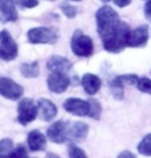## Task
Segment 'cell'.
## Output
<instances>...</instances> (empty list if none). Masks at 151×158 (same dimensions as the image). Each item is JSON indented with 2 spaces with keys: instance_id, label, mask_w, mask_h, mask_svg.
Instances as JSON below:
<instances>
[{
  "instance_id": "6da1fadb",
  "label": "cell",
  "mask_w": 151,
  "mask_h": 158,
  "mask_svg": "<svg viewBox=\"0 0 151 158\" xmlns=\"http://www.w3.org/2000/svg\"><path fill=\"white\" fill-rule=\"evenodd\" d=\"M97 31L103 47L110 53H119L128 47L131 29L121 21L118 14L109 5H104L96 12Z\"/></svg>"
},
{
  "instance_id": "7a4b0ae2",
  "label": "cell",
  "mask_w": 151,
  "mask_h": 158,
  "mask_svg": "<svg viewBox=\"0 0 151 158\" xmlns=\"http://www.w3.org/2000/svg\"><path fill=\"white\" fill-rule=\"evenodd\" d=\"M71 49L74 55L79 58H89L94 53V42L89 35L77 29L72 35Z\"/></svg>"
},
{
  "instance_id": "3957f363",
  "label": "cell",
  "mask_w": 151,
  "mask_h": 158,
  "mask_svg": "<svg viewBox=\"0 0 151 158\" xmlns=\"http://www.w3.org/2000/svg\"><path fill=\"white\" fill-rule=\"evenodd\" d=\"M27 37L32 44H53L59 39V32L52 27H37L28 31Z\"/></svg>"
},
{
  "instance_id": "277c9868",
  "label": "cell",
  "mask_w": 151,
  "mask_h": 158,
  "mask_svg": "<svg viewBox=\"0 0 151 158\" xmlns=\"http://www.w3.org/2000/svg\"><path fill=\"white\" fill-rule=\"evenodd\" d=\"M38 114V106L33 100L25 98L18 105V121L20 124L26 126L33 122Z\"/></svg>"
},
{
  "instance_id": "5b68a950",
  "label": "cell",
  "mask_w": 151,
  "mask_h": 158,
  "mask_svg": "<svg viewBox=\"0 0 151 158\" xmlns=\"http://www.w3.org/2000/svg\"><path fill=\"white\" fill-rule=\"evenodd\" d=\"M18 56V44L7 30L0 31V59L10 62Z\"/></svg>"
},
{
  "instance_id": "8992f818",
  "label": "cell",
  "mask_w": 151,
  "mask_h": 158,
  "mask_svg": "<svg viewBox=\"0 0 151 158\" xmlns=\"http://www.w3.org/2000/svg\"><path fill=\"white\" fill-rule=\"evenodd\" d=\"M89 124L82 121H66V138L72 143H81L89 134Z\"/></svg>"
},
{
  "instance_id": "52a82bcc",
  "label": "cell",
  "mask_w": 151,
  "mask_h": 158,
  "mask_svg": "<svg viewBox=\"0 0 151 158\" xmlns=\"http://www.w3.org/2000/svg\"><path fill=\"white\" fill-rule=\"evenodd\" d=\"M24 94V88L8 77H0V96L5 99L17 101Z\"/></svg>"
},
{
  "instance_id": "ba28073f",
  "label": "cell",
  "mask_w": 151,
  "mask_h": 158,
  "mask_svg": "<svg viewBox=\"0 0 151 158\" xmlns=\"http://www.w3.org/2000/svg\"><path fill=\"white\" fill-rule=\"evenodd\" d=\"M149 28L147 25H141L136 29L131 30L128 40V47L132 48H142L148 43Z\"/></svg>"
},
{
  "instance_id": "9c48e42d",
  "label": "cell",
  "mask_w": 151,
  "mask_h": 158,
  "mask_svg": "<svg viewBox=\"0 0 151 158\" xmlns=\"http://www.w3.org/2000/svg\"><path fill=\"white\" fill-rule=\"evenodd\" d=\"M63 107L68 113L75 116H89L90 105L89 101H84L77 98H69L63 104Z\"/></svg>"
},
{
  "instance_id": "30bf717a",
  "label": "cell",
  "mask_w": 151,
  "mask_h": 158,
  "mask_svg": "<svg viewBox=\"0 0 151 158\" xmlns=\"http://www.w3.org/2000/svg\"><path fill=\"white\" fill-rule=\"evenodd\" d=\"M48 89L52 93L62 94L67 90L69 85L71 83L70 78L65 73H59V72H52L46 80Z\"/></svg>"
},
{
  "instance_id": "8fae6325",
  "label": "cell",
  "mask_w": 151,
  "mask_h": 158,
  "mask_svg": "<svg viewBox=\"0 0 151 158\" xmlns=\"http://www.w3.org/2000/svg\"><path fill=\"white\" fill-rule=\"evenodd\" d=\"M48 138L52 143L56 144H63L67 142L66 138V121L58 120L53 122L52 125L48 128Z\"/></svg>"
},
{
  "instance_id": "7c38bea8",
  "label": "cell",
  "mask_w": 151,
  "mask_h": 158,
  "mask_svg": "<svg viewBox=\"0 0 151 158\" xmlns=\"http://www.w3.org/2000/svg\"><path fill=\"white\" fill-rule=\"evenodd\" d=\"M46 67L52 72H59V73H69L73 65L67 58H64L62 56H52L46 63Z\"/></svg>"
},
{
  "instance_id": "4fadbf2b",
  "label": "cell",
  "mask_w": 151,
  "mask_h": 158,
  "mask_svg": "<svg viewBox=\"0 0 151 158\" xmlns=\"http://www.w3.org/2000/svg\"><path fill=\"white\" fill-rule=\"evenodd\" d=\"M14 0H0V22L9 23L18 20V11Z\"/></svg>"
},
{
  "instance_id": "5bb4252c",
  "label": "cell",
  "mask_w": 151,
  "mask_h": 158,
  "mask_svg": "<svg viewBox=\"0 0 151 158\" xmlns=\"http://www.w3.org/2000/svg\"><path fill=\"white\" fill-rule=\"evenodd\" d=\"M39 116L43 121H50L58 114V108L52 101L48 99H39L37 101Z\"/></svg>"
},
{
  "instance_id": "9a60e30c",
  "label": "cell",
  "mask_w": 151,
  "mask_h": 158,
  "mask_svg": "<svg viewBox=\"0 0 151 158\" xmlns=\"http://www.w3.org/2000/svg\"><path fill=\"white\" fill-rule=\"evenodd\" d=\"M81 85H82L84 91L90 94V96H94L100 90L101 85H102V81L99 76L92 73L84 74L82 78H81Z\"/></svg>"
},
{
  "instance_id": "2e32d148",
  "label": "cell",
  "mask_w": 151,
  "mask_h": 158,
  "mask_svg": "<svg viewBox=\"0 0 151 158\" xmlns=\"http://www.w3.org/2000/svg\"><path fill=\"white\" fill-rule=\"evenodd\" d=\"M28 145L32 152H37V151H44L46 147V138L41 131L34 129L30 131L27 138Z\"/></svg>"
},
{
  "instance_id": "e0dca14e",
  "label": "cell",
  "mask_w": 151,
  "mask_h": 158,
  "mask_svg": "<svg viewBox=\"0 0 151 158\" xmlns=\"http://www.w3.org/2000/svg\"><path fill=\"white\" fill-rule=\"evenodd\" d=\"M109 87L115 100L120 101L124 98V82L122 81L120 76H117L110 80Z\"/></svg>"
},
{
  "instance_id": "ac0fdd59",
  "label": "cell",
  "mask_w": 151,
  "mask_h": 158,
  "mask_svg": "<svg viewBox=\"0 0 151 158\" xmlns=\"http://www.w3.org/2000/svg\"><path fill=\"white\" fill-rule=\"evenodd\" d=\"M21 74L25 78H36L38 77L40 73L39 70V64L38 62H32V63H24L20 67Z\"/></svg>"
},
{
  "instance_id": "d6986e66",
  "label": "cell",
  "mask_w": 151,
  "mask_h": 158,
  "mask_svg": "<svg viewBox=\"0 0 151 158\" xmlns=\"http://www.w3.org/2000/svg\"><path fill=\"white\" fill-rule=\"evenodd\" d=\"M138 151L145 156H151V134L145 135L138 145Z\"/></svg>"
},
{
  "instance_id": "ffe728a7",
  "label": "cell",
  "mask_w": 151,
  "mask_h": 158,
  "mask_svg": "<svg viewBox=\"0 0 151 158\" xmlns=\"http://www.w3.org/2000/svg\"><path fill=\"white\" fill-rule=\"evenodd\" d=\"M89 102L90 105L89 117L95 120H99L101 118V114H102V106H101L100 102L96 99H90Z\"/></svg>"
},
{
  "instance_id": "44dd1931",
  "label": "cell",
  "mask_w": 151,
  "mask_h": 158,
  "mask_svg": "<svg viewBox=\"0 0 151 158\" xmlns=\"http://www.w3.org/2000/svg\"><path fill=\"white\" fill-rule=\"evenodd\" d=\"M60 9L65 15V17L68 19H74L77 15V8L68 2L60 3Z\"/></svg>"
},
{
  "instance_id": "7402d4cb",
  "label": "cell",
  "mask_w": 151,
  "mask_h": 158,
  "mask_svg": "<svg viewBox=\"0 0 151 158\" xmlns=\"http://www.w3.org/2000/svg\"><path fill=\"white\" fill-rule=\"evenodd\" d=\"M5 158H29V156L24 145H19L15 149H11Z\"/></svg>"
},
{
  "instance_id": "603a6c76",
  "label": "cell",
  "mask_w": 151,
  "mask_h": 158,
  "mask_svg": "<svg viewBox=\"0 0 151 158\" xmlns=\"http://www.w3.org/2000/svg\"><path fill=\"white\" fill-rule=\"evenodd\" d=\"M12 147H14V143L10 139L0 140V158H5V156L10 152Z\"/></svg>"
},
{
  "instance_id": "cb8c5ba5",
  "label": "cell",
  "mask_w": 151,
  "mask_h": 158,
  "mask_svg": "<svg viewBox=\"0 0 151 158\" xmlns=\"http://www.w3.org/2000/svg\"><path fill=\"white\" fill-rule=\"evenodd\" d=\"M68 153H69V158H87L86 152L81 148L77 147L75 144L69 145Z\"/></svg>"
},
{
  "instance_id": "d4e9b609",
  "label": "cell",
  "mask_w": 151,
  "mask_h": 158,
  "mask_svg": "<svg viewBox=\"0 0 151 158\" xmlns=\"http://www.w3.org/2000/svg\"><path fill=\"white\" fill-rule=\"evenodd\" d=\"M137 87L140 91L144 94H148L151 96V79L147 77L139 78V81L137 83Z\"/></svg>"
},
{
  "instance_id": "484cf974",
  "label": "cell",
  "mask_w": 151,
  "mask_h": 158,
  "mask_svg": "<svg viewBox=\"0 0 151 158\" xmlns=\"http://www.w3.org/2000/svg\"><path fill=\"white\" fill-rule=\"evenodd\" d=\"M15 4L23 8H34L38 5V0H14Z\"/></svg>"
},
{
  "instance_id": "4316f807",
  "label": "cell",
  "mask_w": 151,
  "mask_h": 158,
  "mask_svg": "<svg viewBox=\"0 0 151 158\" xmlns=\"http://www.w3.org/2000/svg\"><path fill=\"white\" fill-rule=\"evenodd\" d=\"M119 76L122 79V81L124 82V84L137 85L138 81H139V77L136 74H124V75H119Z\"/></svg>"
},
{
  "instance_id": "83f0119b",
  "label": "cell",
  "mask_w": 151,
  "mask_h": 158,
  "mask_svg": "<svg viewBox=\"0 0 151 158\" xmlns=\"http://www.w3.org/2000/svg\"><path fill=\"white\" fill-rule=\"evenodd\" d=\"M144 15L147 20L151 22V0H149L144 6Z\"/></svg>"
},
{
  "instance_id": "f1b7e54d",
  "label": "cell",
  "mask_w": 151,
  "mask_h": 158,
  "mask_svg": "<svg viewBox=\"0 0 151 158\" xmlns=\"http://www.w3.org/2000/svg\"><path fill=\"white\" fill-rule=\"evenodd\" d=\"M113 2H114V4L116 6H118V7H125V6L130 5L132 0H113Z\"/></svg>"
},
{
  "instance_id": "f546056e",
  "label": "cell",
  "mask_w": 151,
  "mask_h": 158,
  "mask_svg": "<svg viewBox=\"0 0 151 158\" xmlns=\"http://www.w3.org/2000/svg\"><path fill=\"white\" fill-rule=\"evenodd\" d=\"M117 158H137V156L135 155L134 153H132L131 151L125 150V151H122V152L117 156Z\"/></svg>"
},
{
  "instance_id": "4dcf8cb0",
  "label": "cell",
  "mask_w": 151,
  "mask_h": 158,
  "mask_svg": "<svg viewBox=\"0 0 151 158\" xmlns=\"http://www.w3.org/2000/svg\"><path fill=\"white\" fill-rule=\"evenodd\" d=\"M45 158H61V157H60L59 155H57V154H55V153H48Z\"/></svg>"
},
{
  "instance_id": "1f68e13d",
  "label": "cell",
  "mask_w": 151,
  "mask_h": 158,
  "mask_svg": "<svg viewBox=\"0 0 151 158\" xmlns=\"http://www.w3.org/2000/svg\"><path fill=\"white\" fill-rule=\"evenodd\" d=\"M102 2H104V3H107V2H110L111 0H101Z\"/></svg>"
},
{
  "instance_id": "d6a6232c",
  "label": "cell",
  "mask_w": 151,
  "mask_h": 158,
  "mask_svg": "<svg viewBox=\"0 0 151 158\" xmlns=\"http://www.w3.org/2000/svg\"><path fill=\"white\" fill-rule=\"evenodd\" d=\"M69 1H73V2H79L81 0H69Z\"/></svg>"
},
{
  "instance_id": "836d02e7",
  "label": "cell",
  "mask_w": 151,
  "mask_h": 158,
  "mask_svg": "<svg viewBox=\"0 0 151 158\" xmlns=\"http://www.w3.org/2000/svg\"><path fill=\"white\" fill-rule=\"evenodd\" d=\"M49 1H55V0H49Z\"/></svg>"
}]
</instances>
